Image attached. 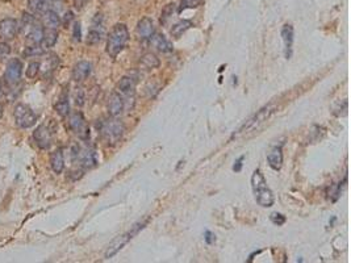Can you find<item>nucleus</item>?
Masks as SVG:
<instances>
[{"label":"nucleus","instance_id":"7ed1b4c3","mask_svg":"<svg viewBox=\"0 0 351 263\" xmlns=\"http://www.w3.org/2000/svg\"><path fill=\"white\" fill-rule=\"evenodd\" d=\"M21 31L25 40L32 45H40L44 37V27L35 19V16L24 13L21 21Z\"/></svg>","mask_w":351,"mask_h":263},{"label":"nucleus","instance_id":"e433bc0d","mask_svg":"<svg viewBox=\"0 0 351 263\" xmlns=\"http://www.w3.org/2000/svg\"><path fill=\"white\" fill-rule=\"evenodd\" d=\"M89 1H91V0H74V7H75V9H78V11H82Z\"/></svg>","mask_w":351,"mask_h":263},{"label":"nucleus","instance_id":"4be33fe9","mask_svg":"<svg viewBox=\"0 0 351 263\" xmlns=\"http://www.w3.org/2000/svg\"><path fill=\"white\" fill-rule=\"evenodd\" d=\"M50 166L55 174H61L62 171H63V169H65V155H63V150H62V149H57V150L51 154Z\"/></svg>","mask_w":351,"mask_h":263},{"label":"nucleus","instance_id":"79ce46f5","mask_svg":"<svg viewBox=\"0 0 351 263\" xmlns=\"http://www.w3.org/2000/svg\"><path fill=\"white\" fill-rule=\"evenodd\" d=\"M1 116H3V109H1V107H0V119H1Z\"/></svg>","mask_w":351,"mask_h":263},{"label":"nucleus","instance_id":"6e6552de","mask_svg":"<svg viewBox=\"0 0 351 263\" xmlns=\"http://www.w3.org/2000/svg\"><path fill=\"white\" fill-rule=\"evenodd\" d=\"M73 159L74 162L78 163L83 170L87 169H92L93 166H96V154L95 151L87 147L75 146L73 150Z\"/></svg>","mask_w":351,"mask_h":263},{"label":"nucleus","instance_id":"dca6fc26","mask_svg":"<svg viewBox=\"0 0 351 263\" xmlns=\"http://www.w3.org/2000/svg\"><path fill=\"white\" fill-rule=\"evenodd\" d=\"M125 109V101L117 92H112L108 100V113L111 117H119Z\"/></svg>","mask_w":351,"mask_h":263},{"label":"nucleus","instance_id":"2f4dec72","mask_svg":"<svg viewBox=\"0 0 351 263\" xmlns=\"http://www.w3.org/2000/svg\"><path fill=\"white\" fill-rule=\"evenodd\" d=\"M40 73V62H31L27 69L28 78H36V75Z\"/></svg>","mask_w":351,"mask_h":263},{"label":"nucleus","instance_id":"b1692460","mask_svg":"<svg viewBox=\"0 0 351 263\" xmlns=\"http://www.w3.org/2000/svg\"><path fill=\"white\" fill-rule=\"evenodd\" d=\"M57 39H58V32H57V29L44 28V37L40 45H41L44 49H50V47H53L55 45Z\"/></svg>","mask_w":351,"mask_h":263},{"label":"nucleus","instance_id":"412c9836","mask_svg":"<svg viewBox=\"0 0 351 263\" xmlns=\"http://www.w3.org/2000/svg\"><path fill=\"white\" fill-rule=\"evenodd\" d=\"M28 8L33 15H41L50 9L49 0H28Z\"/></svg>","mask_w":351,"mask_h":263},{"label":"nucleus","instance_id":"f8f14e48","mask_svg":"<svg viewBox=\"0 0 351 263\" xmlns=\"http://www.w3.org/2000/svg\"><path fill=\"white\" fill-rule=\"evenodd\" d=\"M101 15L97 13L95 16L92 23V28L89 29L88 36H87V45H97L103 39V24H101Z\"/></svg>","mask_w":351,"mask_h":263},{"label":"nucleus","instance_id":"9d476101","mask_svg":"<svg viewBox=\"0 0 351 263\" xmlns=\"http://www.w3.org/2000/svg\"><path fill=\"white\" fill-rule=\"evenodd\" d=\"M21 74H23V62L19 58H13L7 65L4 73V81L9 86L17 85L21 79Z\"/></svg>","mask_w":351,"mask_h":263},{"label":"nucleus","instance_id":"5701e85b","mask_svg":"<svg viewBox=\"0 0 351 263\" xmlns=\"http://www.w3.org/2000/svg\"><path fill=\"white\" fill-rule=\"evenodd\" d=\"M43 24L44 28H49V29H57L61 25V19H59L58 13L53 9H49L43 15Z\"/></svg>","mask_w":351,"mask_h":263},{"label":"nucleus","instance_id":"4468645a","mask_svg":"<svg viewBox=\"0 0 351 263\" xmlns=\"http://www.w3.org/2000/svg\"><path fill=\"white\" fill-rule=\"evenodd\" d=\"M33 138H35L36 143L39 145L41 149H47L51 145V131L47 128L46 125H40L39 128L36 129L33 133Z\"/></svg>","mask_w":351,"mask_h":263},{"label":"nucleus","instance_id":"1a4fd4ad","mask_svg":"<svg viewBox=\"0 0 351 263\" xmlns=\"http://www.w3.org/2000/svg\"><path fill=\"white\" fill-rule=\"evenodd\" d=\"M69 127L73 131V133L82 141H87L89 138V128L87 124V120L83 116L82 112H74L70 115Z\"/></svg>","mask_w":351,"mask_h":263},{"label":"nucleus","instance_id":"cd10ccee","mask_svg":"<svg viewBox=\"0 0 351 263\" xmlns=\"http://www.w3.org/2000/svg\"><path fill=\"white\" fill-rule=\"evenodd\" d=\"M174 11H175V3L167 4L166 7L163 8L162 15H161V23H162L163 25L167 24V21L171 19V16H173Z\"/></svg>","mask_w":351,"mask_h":263},{"label":"nucleus","instance_id":"4c0bfd02","mask_svg":"<svg viewBox=\"0 0 351 263\" xmlns=\"http://www.w3.org/2000/svg\"><path fill=\"white\" fill-rule=\"evenodd\" d=\"M204 236H205L204 237L205 242H207L208 245H212L213 242L216 241V236H215V234H213L212 232H209V230H207V232H205Z\"/></svg>","mask_w":351,"mask_h":263},{"label":"nucleus","instance_id":"72a5a7b5","mask_svg":"<svg viewBox=\"0 0 351 263\" xmlns=\"http://www.w3.org/2000/svg\"><path fill=\"white\" fill-rule=\"evenodd\" d=\"M270 219H271V221H272V222H274L275 225H278V226H280V225L284 224V222H286V220H287L284 215H282V213H278V212L271 213Z\"/></svg>","mask_w":351,"mask_h":263},{"label":"nucleus","instance_id":"20e7f679","mask_svg":"<svg viewBox=\"0 0 351 263\" xmlns=\"http://www.w3.org/2000/svg\"><path fill=\"white\" fill-rule=\"evenodd\" d=\"M146 224H147V220L139 221V222H137L135 225H133L132 229H129L127 233H124V234H121V236L116 237V238L109 244L108 248H107V252H105L104 254L105 258L109 260V258H112V257L116 256L117 253H119L120 250H121V249H123L124 246L132 240V238H133V237L138 234V232L141 230V229L145 228V225Z\"/></svg>","mask_w":351,"mask_h":263},{"label":"nucleus","instance_id":"f704fd0d","mask_svg":"<svg viewBox=\"0 0 351 263\" xmlns=\"http://www.w3.org/2000/svg\"><path fill=\"white\" fill-rule=\"evenodd\" d=\"M11 53V46L7 43H0V61H3Z\"/></svg>","mask_w":351,"mask_h":263},{"label":"nucleus","instance_id":"9b49d317","mask_svg":"<svg viewBox=\"0 0 351 263\" xmlns=\"http://www.w3.org/2000/svg\"><path fill=\"white\" fill-rule=\"evenodd\" d=\"M20 31L17 20L7 17L0 21V39L12 40L15 39Z\"/></svg>","mask_w":351,"mask_h":263},{"label":"nucleus","instance_id":"473e14b6","mask_svg":"<svg viewBox=\"0 0 351 263\" xmlns=\"http://www.w3.org/2000/svg\"><path fill=\"white\" fill-rule=\"evenodd\" d=\"M85 101H86L85 89L82 88V87H79V88H77V91H75V104H77L78 107H82V105H85Z\"/></svg>","mask_w":351,"mask_h":263},{"label":"nucleus","instance_id":"c9c22d12","mask_svg":"<svg viewBox=\"0 0 351 263\" xmlns=\"http://www.w3.org/2000/svg\"><path fill=\"white\" fill-rule=\"evenodd\" d=\"M73 37H74V41H77V43H79V41L82 40V29H81V24L79 23L74 24Z\"/></svg>","mask_w":351,"mask_h":263},{"label":"nucleus","instance_id":"a211bd4d","mask_svg":"<svg viewBox=\"0 0 351 263\" xmlns=\"http://www.w3.org/2000/svg\"><path fill=\"white\" fill-rule=\"evenodd\" d=\"M91 71H92V65L87 61H81L74 66L73 79L75 82H83L89 77Z\"/></svg>","mask_w":351,"mask_h":263},{"label":"nucleus","instance_id":"393cba45","mask_svg":"<svg viewBox=\"0 0 351 263\" xmlns=\"http://www.w3.org/2000/svg\"><path fill=\"white\" fill-rule=\"evenodd\" d=\"M141 66H142L145 70H153L159 67V58L154 53H146L141 57V61H139Z\"/></svg>","mask_w":351,"mask_h":263},{"label":"nucleus","instance_id":"aec40b11","mask_svg":"<svg viewBox=\"0 0 351 263\" xmlns=\"http://www.w3.org/2000/svg\"><path fill=\"white\" fill-rule=\"evenodd\" d=\"M135 79L132 77H123L120 79L119 85H117V89L121 95L125 96H133L135 89Z\"/></svg>","mask_w":351,"mask_h":263},{"label":"nucleus","instance_id":"0eeeda50","mask_svg":"<svg viewBox=\"0 0 351 263\" xmlns=\"http://www.w3.org/2000/svg\"><path fill=\"white\" fill-rule=\"evenodd\" d=\"M13 116H15L16 125H17L19 128L23 129L31 128V127H33V125L36 124V121H37V116H36V113L32 111L31 107L27 104H23V103L16 105L15 111H13Z\"/></svg>","mask_w":351,"mask_h":263},{"label":"nucleus","instance_id":"bb28decb","mask_svg":"<svg viewBox=\"0 0 351 263\" xmlns=\"http://www.w3.org/2000/svg\"><path fill=\"white\" fill-rule=\"evenodd\" d=\"M54 108L59 116L62 117L67 116V115L70 113V104H69V99H67V96L61 97V99L55 103Z\"/></svg>","mask_w":351,"mask_h":263},{"label":"nucleus","instance_id":"2eb2a0df","mask_svg":"<svg viewBox=\"0 0 351 263\" xmlns=\"http://www.w3.org/2000/svg\"><path fill=\"white\" fill-rule=\"evenodd\" d=\"M268 166L275 171H279L283 166V147L282 145H275L267 153Z\"/></svg>","mask_w":351,"mask_h":263},{"label":"nucleus","instance_id":"7c9ffc66","mask_svg":"<svg viewBox=\"0 0 351 263\" xmlns=\"http://www.w3.org/2000/svg\"><path fill=\"white\" fill-rule=\"evenodd\" d=\"M201 3H203V0H181L179 11H184V9H192V8L200 7Z\"/></svg>","mask_w":351,"mask_h":263},{"label":"nucleus","instance_id":"f03ea898","mask_svg":"<svg viewBox=\"0 0 351 263\" xmlns=\"http://www.w3.org/2000/svg\"><path fill=\"white\" fill-rule=\"evenodd\" d=\"M251 187H253V192H254L255 200L261 207L268 208L274 204V195L272 191L268 188L266 183V179L261 173V170H255L253 176H251Z\"/></svg>","mask_w":351,"mask_h":263},{"label":"nucleus","instance_id":"58836bf2","mask_svg":"<svg viewBox=\"0 0 351 263\" xmlns=\"http://www.w3.org/2000/svg\"><path fill=\"white\" fill-rule=\"evenodd\" d=\"M243 158L245 157H239L238 159H237V162H235V165L233 166V170L235 171V173H238V171H241V169H242V161H243Z\"/></svg>","mask_w":351,"mask_h":263},{"label":"nucleus","instance_id":"ea45409f","mask_svg":"<svg viewBox=\"0 0 351 263\" xmlns=\"http://www.w3.org/2000/svg\"><path fill=\"white\" fill-rule=\"evenodd\" d=\"M71 20H73V12H67V13L65 15V19H63V21H62V23H63V25H65V27H67Z\"/></svg>","mask_w":351,"mask_h":263},{"label":"nucleus","instance_id":"f257e3e1","mask_svg":"<svg viewBox=\"0 0 351 263\" xmlns=\"http://www.w3.org/2000/svg\"><path fill=\"white\" fill-rule=\"evenodd\" d=\"M129 40V31L125 24H116L109 32L107 40V53L109 57L116 58L117 55L125 49Z\"/></svg>","mask_w":351,"mask_h":263},{"label":"nucleus","instance_id":"39448f33","mask_svg":"<svg viewBox=\"0 0 351 263\" xmlns=\"http://www.w3.org/2000/svg\"><path fill=\"white\" fill-rule=\"evenodd\" d=\"M272 112H274V108H272L271 105L264 107V108H262L261 111H258V112L255 113L254 116L251 117V119H249V120H247L246 123L238 129V131L235 132L234 134H233V138H237V137H239V135L247 134V133H250V132L258 131V129L261 128V127H262L268 119H270Z\"/></svg>","mask_w":351,"mask_h":263},{"label":"nucleus","instance_id":"f3484780","mask_svg":"<svg viewBox=\"0 0 351 263\" xmlns=\"http://www.w3.org/2000/svg\"><path fill=\"white\" fill-rule=\"evenodd\" d=\"M282 37L284 41V55L287 59H290L293 51V28L291 24L283 25Z\"/></svg>","mask_w":351,"mask_h":263},{"label":"nucleus","instance_id":"c85d7f7f","mask_svg":"<svg viewBox=\"0 0 351 263\" xmlns=\"http://www.w3.org/2000/svg\"><path fill=\"white\" fill-rule=\"evenodd\" d=\"M44 49L41 45H32V46H28L24 51V57H36V55H41L44 54Z\"/></svg>","mask_w":351,"mask_h":263},{"label":"nucleus","instance_id":"a19ab883","mask_svg":"<svg viewBox=\"0 0 351 263\" xmlns=\"http://www.w3.org/2000/svg\"><path fill=\"white\" fill-rule=\"evenodd\" d=\"M3 96V86H1V83H0V97Z\"/></svg>","mask_w":351,"mask_h":263},{"label":"nucleus","instance_id":"c756f323","mask_svg":"<svg viewBox=\"0 0 351 263\" xmlns=\"http://www.w3.org/2000/svg\"><path fill=\"white\" fill-rule=\"evenodd\" d=\"M341 188H342V186H341V183H337V184H332L330 186V188L328 190V197L332 201H337L338 199H340L341 196Z\"/></svg>","mask_w":351,"mask_h":263},{"label":"nucleus","instance_id":"423d86ee","mask_svg":"<svg viewBox=\"0 0 351 263\" xmlns=\"http://www.w3.org/2000/svg\"><path fill=\"white\" fill-rule=\"evenodd\" d=\"M97 129L107 142L116 143L124 133V124L117 120V117H111L108 120L100 121L97 124Z\"/></svg>","mask_w":351,"mask_h":263},{"label":"nucleus","instance_id":"a878e982","mask_svg":"<svg viewBox=\"0 0 351 263\" xmlns=\"http://www.w3.org/2000/svg\"><path fill=\"white\" fill-rule=\"evenodd\" d=\"M191 27H192V23H191L189 20H181V21L176 23L174 27L171 28L170 33L174 39H179V37H180L183 33H185V32L188 31Z\"/></svg>","mask_w":351,"mask_h":263},{"label":"nucleus","instance_id":"6ab92c4d","mask_svg":"<svg viewBox=\"0 0 351 263\" xmlns=\"http://www.w3.org/2000/svg\"><path fill=\"white\" fill-rule=\"evenodd\" d=\"M149 40H150L151 45H153L157 50L162 51V53H170V51H173V49H174V47H173V44H171L165 36L159 35V33H154Z\"/></svg>","mask_w":351,"mask_h":263},{"label":"nucleus","instance_id":"ddd939ff","mask_svg":"<svg viewBox=\"0 0 351 263\" xmlns=\"http://www.w3.org/2000/svg\"><path fill=\"white\" fill-rule=\"evenodd\" d=\"M135 33H137V37L141 41L150 39L151 36L155 33L153 20L150 17H142L138 21V24H137V27H135Z\"/></svg>","mask_w":351,"mask_h":263}]
</instances>
